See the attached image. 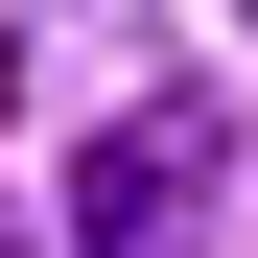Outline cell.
<instances>
[{
  "instance_id": "cell-2",
  "label": "cell",
  "mask_w": 258,
  "mask_h": 258,
  "mask_svg": "<svg viewBox=\"0 0 258 258\" xmlns=\"http://www.w3.org/2000/svg\"><path fill=\"white\" fill-rule=\"evenodd\" d=\"M0 258H24V211H0Z\"/></svg>"
},
{
  "instance_id": "cell-3",
  "label": "cell",
  "mask_w": 258,
  "mask_h": 258,
  "mask_svg": "<svg viewBox=\"0 0 258 258\" xmlns=\"http://www.w3.org/2000/svg\"><path fill=\"white\" fill-rule=\"evenodd\" d=\"M235 24H258V0H235Z\"/></svg>"
},
{
  "instance_id": "cell-1",
  "label": "cell",
  "mask_w": 258,
  "mask_h": 258,
  "mask_svg": "<svg viewBox=\"0 0 258 258\" xmlns=\"http://www.w3.org/2000/svg\"><path fill=\"white\" fill-rule=\"evenodd\" d=\"M211 188H235V117H211V94L94 117V164H71V258H211Z\"/></svg>"
}]
</instances>
